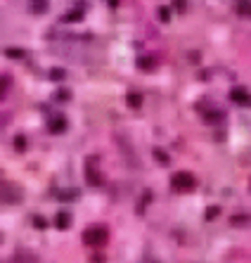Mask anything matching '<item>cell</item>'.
<instances>
[{
  "label": "cell",
  "instance_id": "1",
  "mask_svg": "<svg viewBox=\"0 0 251 263\" xmlns=\"http://www.w3.org/2000/svg\"><path fill=\"white\" fill-rule=\"evenodd\" d=\"M21 199H24V192H21L19 185H15V183L0 185V202H2V204L15 207V204H21Z\"/></svg>",
  "mask_w": 251,
  "mask_h": 263
},
{
  "label": "cell",
  "instance_id": "2",
  "mask_svg": "<svg viewBox=\"0 0 251 263\" xmlns=\"http://www.w3.org/2000/svg\"><path fill=\"white\" fill-rule=\"evenodd\" d=\"M107 242V230L102 225H92L83 232V244L86 246H102Z\"/></svg>",
  "mask_w": 251,
  "mask_h": 263
},
{
  "label": "cell",
  "instance_id": "3",
  "mask_svg": "<svg viewBox=\"0 0 251 263\" xmlns=\"http://www.w3.org/2000/svg\"><path fill=\"white\" fill-rule=\"evenodd\" d=\"M171 185L176 188V190H182V192H187V190H192L195 188V175L187 173V171H180L171 178Z\"/></svg>",
  "mask_w": 251,
  "mask_h": 263
},
{
  "label": "cell",
  "instance_id": "4",
  "mask_svg": "<svg viewBox=\"0 0 251 263\" xmlns=\"http://www.w3.org/2000/svg\"><path fill=\"white\" fill-rule=\"evenodd\" d=\"M48 128H50V133L59 135V133H64V131H67V119L57 114V116H53V119H48Z\"/></svg>",
  "mask_w": 251,
  "mask_h": 263
},
{
  "label": "cell",
  "instance_id": "5",
  "mask_svg": "<svg viewBox=\"0 0 251 263\" xmlns=\"http://www.w3.org/2000/svg\"><path fill=\"white\" fill-rule=\"evenodd\" d=\"M230 97H233V102H237V105H251V95L244 88H234L233 93H230Z\"/></svg>",
  "mask_w": 251,
  "mask_h": 263
},
{
  "label": "cell",
  "instance_id": "6",
  "mask_svg": "<svg viewBox=\"0 0 251 263\" xmlns=\"http://www.w3.org/2000/svg\"><path fill=\"white\" fill-rule=\"evenodd\" d=\"M54 225H57V230H67L72 225V213L69 211H59L54 216Z\"/></svg>",
  "mask_w": 251,
  "mask_h": 263
},
{
  "label": "cell",
  "instance_id": "7",
  "mask_svg": "<svg viewBox=\"0 0 251 263\" xmlns=\"http://www.w3.org/2000/svg\"><path fill=\"white\" fill-rule=\"evenodd\" d=\"M29 7H31V12L40 15V12L48 10V0H29Z\"/></svg>",
  "mask_w": 251,
  "mask_h": 263
},
{
  "label": "cell",
  "instance_id": "8",
  "mask_svg": "<svg viewBox=\"0 0 251 263\" xmlns=\"http://www.w3.org/2000/svg\"><path fill=\"white\" fill-rule=\"evenodd\" d=\"M126 102H128V107H133V109H138V107L143 105V95H140V93H130Z\"/></svg>",
  "mask_w": 251,
  "mask_h": 263
},
{
  "label": "cell",
  "instance_id": "9",
  "mask_svg": "<svg viewBox=\"0 0 251 263\" xmlns=\"http://www.w3.org/2000/svg\"><path fill=\"white\" fill-rule=\"evenodd\" d=\"M5 55L12 57V59H21V57H26V50H21V48H7Z\"/></svg>",
  "mask_w": 251,
  "mask_h": 263
},
{
  "label": "cell",
  "instance_id": "10",
  "mask_svg": "<svg viewBox=\"0 0 251 263\" xmlns=\"http://www.w3.org/2000/svg\"><path fill=\"white\" fill-rule=\"evenodd\" d=\"M7 90H10V76H0V100L7 95Z\"/></svg>",
  "mask_w": 251,
  "mask_h": 263
},
{
  "label": "cell",
  "instance_id": "11",
  "mask_svg": "<svg viewBox=\"0 0 251 263\" xmlns=\"http://www.w3.org/2000/svg\"><path fill=\"white\" fill-rule=\"evenodd\" d=\"M48 76H50L53 81H62V78L67 76V71H64V69H59V67H54V69L48 71Z\"/></svg>",
  "mask_w": 251,
  "mask_h": 263
},
{
  "label": "cell",
  "instance_id": "12",
  "mask_svg": "<svg viewBox=\"0 0 251 263\" xmlns=\"http://www.w3.org/2000/svg\"><path fill=\"white\" fill-rule=\"evenodd\" d=\"M86 178H88V183H90V185H102V178H100V175L95 173L92 169H88V171H86Z\"/></svg>",
  "mask_w": 251,
  "mask_h": 263
},
{
  "label": "cell",
  "instance_id": "13",
  "mask_svg": "<svg viewBox=\"0 0 251 263\" xmlns=\"http://www.w3.org/2000/svg\"><path fill=\"white\" fill-rule=\"evenodd\" d=\"M81 17H83V12L81 10H73V12H67L62 17V21H81Z\"/></svg>",
  "mask_w": 251,
  "mask_h": 263
},
{
  "label": "cell",
  "instance_id": "14",
  "mask_svg": "<svg viewBox=\"0 0 251 263\" xmlns=\"http://www.w3.org/2000/svg\"><path fill=\"white\" fill-rule=\"evenodd\" d=\"M15 150H17V152H24V150H26V135L19 133L17 138H15Z\"/></svg>",
  "mask_w": 251,
  "mask_h": 263
},
{
  "label": "cell",
  "instance_id": "15",
  "mask_svg": "<svg viewBox=\"0 0 251 263\" xmlns=\"http://www.w3.org/2000/svg\"><path fill=\"white\" fill-rule=\"evenodd\" d=\"M31 221H34V225H36V230H45V228H48V221H45L43 216H34Z\"/></svg>",
  "mask_w": 251,
  "mask_h": 263
},
{
  "label": "cell",
  "instance_id": "16",
  "mask_svg": "<svg viewBox=\"0 0 251 263\" xmlns=\"http://www.w3.org/2000/svg\"><path fill=\"white\" fill-rule=\"evenodd\" d=\"M138 67H140V69H152V67H154V59H149V57H140V59H138Z\"/></svg>",
  "mask_w": 251,
  "mask_h": 263
},
{
  "label": "cell",
  "instance_id": "17",
  "mask_svg": "<svg viewBox=\"0 0 251 263\" xmlns=\"http://www.w3.org/2000/svg\"><path fill=\"white\" fill-rule=\"evenodd\" d=\"M54 97H57L59 102H64V100H69V97H72V93H69V90H57V93H54Z\"/></svg>",
  "mask_w": 251,
  "mask_h": 263
},
{
  "label": "cell",
  "instance_id": "18",
  "mask_svg": "<svg viewBox=\"0 0 251 263\" xmlns=\"http://www.w3.org/2000/svg\"><path fill=\"white\" fill-rule=\"evenodd\" d=\"M154 157L159 159V161H161V164H168V157H166V154H163V150H154Z\"/></svg>",
  "mask_w": 251,
  "mask_h": 263
},
{
  "label": "cell",
  "instance_id": "19",
  "mask_svg": "<svg viewBox=\"0 0 251 263\" xmlns=\"http://www.w3.org/2000/svg\"><path fill=\"white\" fill-rule=\"evenodd\" d=\"M223 119V112H211V116H206V121H220Z\"/></svg>",
  "mask_w": 251,
  "mask_h": 263
},
{
  "label": "cell",
  "instance_id": "20",
  "mask_svg": "<svg viewBox=\"0 0 251 263\" xmlns=\"http://www.w3.org/2000/svg\"><path fill=\"white\" fill-rule=\"evenodd\" d=\"M159 19L161 21H168V10L166 7H159Z\"/></svg>",
  "mask_w": 251,
  "mask_h": 263
},
{
  "label": "cell",
  "instance_id": "21",
  "mask_svg": "<svg viewBox=\"0 0 251 263\" xmlns=\"http://www.w3.org/2000/svg\"><path fill=\"white\" fill-rule=\"evenodd\" d=\"M59 199H76V192H59Z\"/></svg>",
  "mask_w": 251,
  "mask_h": 263
},
{
  "label": "cell",
  "instance_id": "22",
  "mask_svg": "<svg viewBox=\"0 0 251 263\" xmlns=\"http://www.w3.org/2000/svg\"><path fill=\"white\" fill-rule=\"evenodd\" d=\"M215 213H218V209H215V207H211V211L206 213V218H215Z\"/></svg>",
  "mask_w": 251,
  "mask_h": 263
},
{
  "label": "cell",
  "instance_id": "23",
  "mask_svg": "<svg viewBox=\"0 0 251 263\" xmlns=\"http://www.w3.org/2000/svg\"><path fill=\"white\" fill-rule=\"evenodd\" d=\"M176 7L178 10H185V0H176Z\"/></svg>",
  "mask_w": 251,
  "mask_h": 263
},
{
  "label": "cell",
  "instance_id": "24",
  "mask_svg": "<svg viewBox=\"0 0 251 263\" xmlns=\"http://www.w3.org/2000/svg\"><path fill=\"white\" fill-rule=\"evenodd\" d=\"M109 5H111V7H114V5H119V0H107Z\"/></svg>",
  "mask_w": 251,
  "mask_h": 263
},
{
  "label": "cell",
  "instance_id": "25",
  "mask_svg": "<svg viewBox=\"0 0 251 263\" xmlns=\"http://www.w3.org/2000/svg\"><path fill=\"white\" fill-rule=\"evenodd\" d=\"M249 15H251V12H249Z\"/></svg>",
  "mask_w": 251,
  "mask_h": 263
}]
</instances>
